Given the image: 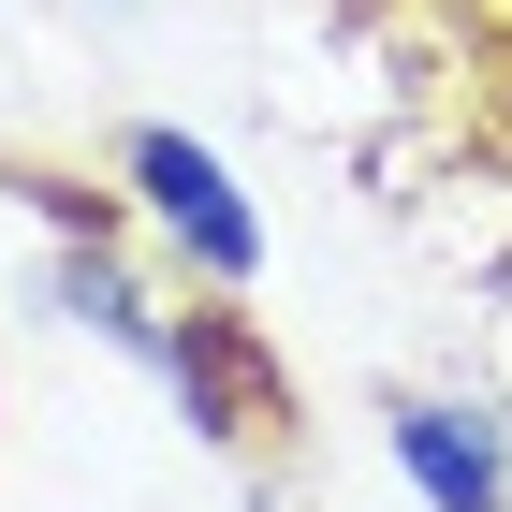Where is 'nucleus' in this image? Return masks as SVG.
<instances>
[{
	"label": "nucleus",
	"instance_id": "nucleus-1",
	"mask_svg": "<svg viewBox=\"0 0 512 512\" xmlns=\"http://www.w3.org/2000/svg\"><path fill=\"white\" fill-rule=\"evenodd\" d=\"M132 176H147V191H161V220H176V235H191V249H205V264H220V278H249V249H264V235H249V205H235V176H220V161H205L191 132H132Z\"/></svg>",
	"mask_w": 512,
	"mask_h": 512
},
{
	"label": "nucleus",
	"instance_id": "nucleus-2",
	"mask_svg": "<svg viewBox=\"0 0 512 512\" xmlns=\"http://www.w3.org/2000/svg\"><path fill=\"white\" fill-rule=\"evenodd\" d=\"M395 469L425 483L439 512H498V498H512L498 425H483V410H395Z\"/></svg>",
	"mask_w": 512,
	"mask_h": 512
}]
</instances>
